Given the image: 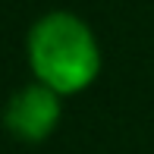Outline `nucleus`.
<instances>
[{"label":"nucleus","mask_w":154,"mask_h":154,"mask_svg":"<svg viewBox=\"0 0 154 154\" xmlns=\"http://www.w3.org/2000/svg\"><path fill=\"white\" fill-rule=\"evenodd\" d=\"M29 63L38 82L57 94H75L97 79L101 51L91 29L72 13H47L32 25Z\"/></svg>","instance_id":"f257e3e1"},{"label":"nucleus","mask_w":154,"mask_h":154,"mask_svg":"<svg viewBox=\"0 0 154 154\" xmlns=\"http://www.w3.org/2000/svg\"><path fill=\"white\" fill-rule=\"evenodd\" d=\"M3 123L10 135L22 138V142H41L60 123V94L44 82L22 88L19 94L10 97Z\"/></svg>","instance_id":"f03ea898"}]
</instances>
